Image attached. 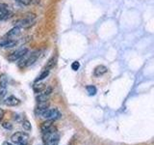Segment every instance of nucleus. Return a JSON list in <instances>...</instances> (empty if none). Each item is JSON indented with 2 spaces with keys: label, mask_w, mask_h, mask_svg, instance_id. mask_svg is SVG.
I'll return each mask as SVG.
<instances>
[{
  "label": "nucleus",
  "mask_w": 154,
  "mask_h": 145,
  "mask_svg": "<svg viewBox=\"0 0 154 145\" xmlns=\"http://www.w3.org/2000/svg\"><path fill=\"white\" fill-rule=\"evenodd\" d=\"M38 55H40V51H34L31 53L27 52L25 55H23L20 59H19L18 67L19 68H26V67L33 65L34 63L38 60Z\"/></svg>",
  "instance_id": "nucleus-1"
},
{
  "label": "nucleus",
  "mask_w": 154,
  "mask_h": 145,
  "mask_svg": "<svg viewBox=\"0 0 154 145\" xmlns=\"http://www.w3.org/2000/svg\"><path fill=\"white\" fill-rule=\"evenodd\" d=\"M37 21V18H36V14H25V17H23L22 18H19L18 21H17L16 22V26L19 27V28H29L33 26L34 24L36 23Z\"/></svg>",
  "instance_id": "nucleus-2"
},
{
  "label": "nucleus",
  "mask_w": 154,
  "mask_h": 145,
  "mask_svg": "<svg viewBox=\"0 0 154 145\" xmlns=\"http://www.w3.org/2000/svg\"><path fill=\"white\" fill-rule=\"evenodd\" d=\"M28 140H29V135L26 133H23V132L14 133L11 137V141L14 145L28 143Z\"/></svg>",
  "instance_id": "nucleus-3"
},
{
  "label": "nucleus",
  "mask_w": 154,
  "mask_h": 145,
  "mask_svg": "<svg viewBox=\"0 0 154 145\" xmlns=\"http://www.w3.org/2000/svg\"><path fill=\"white\" fill-rule=\"evenodd\" d=\"M42 117L45 118V120H52V121H55L57 119H59L61 118V112L59 110H58L57 108H47L45 111V113H43L42 115Z\"/></svg>",
  "instance_id": "nucleus-4"
},
{
  "label": "nucleus",
  "mask_w": 154,
  "mask_h": 145,
  "mask_svg": "<svg viewBox=\"0 0 154 145\" xmlns=\"http://www.w3.org/2000/svg\"><path fill=\"white\" fill-rule=\"evenodd\" d=\"M27 52H28V48H26V47H21V48H19V50H16L14 52L11 53V54H10V55L7 57V59H8L10 62H16V61H18L23 55H25Z\"/></svg>",
  "instance_id": "nucleus-5"
},
{
  "label": "nucleus",
  "mask_w": 154,
  "mask_h": 145,
  "mask_svg": "<svg viewBox=\"0 0 154 145\" xmlns=\"http://www.w3.org/2000/svg\"><path fill=\"white\" fill-rule=\"evenodd\" d=\"M52 93V88L50 86L48 87H45V89H43L42 92H40V93H38L37 97H36V100L38 103H41V102H46L48 100V98H49V96L51 95Z\"/></svg>",
  "instance_id": "nucleus-6"
},
{
  "label": "nucleus",
  "mask_w": 154,
  "mask_h": 145,
  "mask_svg": "<svg viewBox=\"0 0 154 145\" xmlns=\"http://www.w3.org/2000/svg\"><path fill=\"white\" fill-rule=\"evenodd\" d=\"M48 106H49V104H48L47 101L38 103V105L36 106V108H35V115L36 116H42L43 113H45V111L48 108Z\"/></svg>",
  "instance_id": "nucleus-7"
},
{
  "label": "nucleus",
  "mask_w": 154,
  "mask_h": 145,
  "mask_svg": "<svg viewBox=\"0 0 154 145\" xmlns=\"http://www.w3.org/2000/svg\"><path fill=\"white\" fill-rule=\"evenodd\" d=\"M17 40H14V39H3V40L0 41V47L2 48H11L17 46Z\"/></svg>",
  "instance_id": "nucleus-8"
},
{
  "label": "nucleus",
  "mask_w": 154,
  "mask_h": 145,
  "mask_svg": "<svg viewBox=\"0 0 154 145\" xmlns=\"http://www.w3.org/2000/svg\"><path fill=\"white\" fill-rule=\"evenodd\" d=\"M21 34V28H19L17 26H14V28H12L7 34L6 37L9 39H14V40H17V38L20 36Z\"/></svg>",
  "instance_id": "nucleus-9"
},
{
  "label": "nucleus",
  "mask_w": 154,
  "mask_h": 145,
  "mask_svg": "<svg viewBox=\"0 0 154 145\" xmlns=\"http://www.w3.org/2000/svg\"><path fill=\"white\" fill-rule=\"evenodd\" d=\"M20 104V100L14 96H9L8 98L4 100V105L8 106H17Z\"/></svg>",
  "instance_id": "nucleus-10"
},
{
  "label": "nucleus",
  "mask_w": 154,
  "mask_h": 145,
  "mask_svg": "<svg viewBox=\"0 0 154 145\" xmlns=\"http://www.w3.org/2000/svg\"><path fill=\"white\" fill-rule=\"evenodd\" d=\"M107 72H108L107 67H105L104 65H99V66L94 68V76L95 77H99V76H102L103 75H105Z\"/></svg>",
  "instance_id": "nucleus-11"
},
{
  "label": "nucleus",
  "mask_w": 154,
  "mask_h": 145,
  "mask_svg": "<svg viewBox=\"0 0 154 145\" xmlns=\"http://www.w3.org/2000/svg\"><path fill=\"white\" fill-rule=\"evenodd\" d=\"M56 63H57V57L56 56H52L49 60H48V62L46 63V65L45 67V70H48V71H50L51 69H53V68L55 67L56 65Z\"/></svg>",
  "instance_id": "nucleus-12"
},
{
  "label": "nucleus",
  "mask_w": 154,
  "mask_h": 145,
  "mask_svg": "<svg viewBox=\"0 0 154 145\" xmlns=\"http://www.w3.org/2000/svg\"><path fill=\"white\" fill-rule=\"evenodd\" d=\"M53 122H54V121H52V120H46L43 123H42V125H41L42 133H45V132H46L47 130H49L53 126Z\"/></svg>",
  "instance_id": "nucleus-13"
},
{
  "label": "nucleus",
  "mask_w": 154,
  "mask_h": 145,
  "mask_svg": "<svg viewBox=\"0 0 154 145\" xmlns=\"http://www.w3.org/2000/svg\"><path fill=\"white\" fill-rule=\"evenodd\" d=\"M45 83H42V82H38L36 81L35 83H34V85H33V90H34V92H35V93H40V92H42L43 89L45 88Z\"/></svg>",
  "instance_id": "nucleus-14"
},
{
  "label": "nucleus",
  "mask_w": 154,
  "mask_h": 145,
  "mask_svg": "<svg viewBox=\"0 0 154 145\" xmlns=\"http://www.w3.org/2000/svg\"><path fill=\"white\" fill-rule=\"evenodd\" d=\"M9 17H10V12H9V10H8V7L3 8V9L0 10V21L6 19Z\"/></svg>",
  "instance_id": "nucleus-15"
},
{
  "label": "nucleus",
  "mask_w": 154,
  "mask_h": 145,
  "mask_svg": "<svg viewBox=\"0 0 154 145\" xmlns=\"http://www.w3.org/2000/svg\"><path fill=\"white\" fill-rule=\"evenodd\" d=\"M49 72H50V71L43 69V71L41 72V75L38 76L37 77V79H36V81H41V80H42V79H45V77H47L48 75H49Z\"/></svg>",
  "instance_id": "nucleus-16"
},
{
  "label": "nucleus",
  "mask_w": 154,
  "mask_h": 145,
  "mask_svg": "<svg viewBox=\"0 0 154 145\" xmlns=\"http://www.w3.org/2000/svg\"><path fill=\"white\" fill-rule=\"evenodd\" d=\"M87 89V92H88V94L90 96H94L96 94V92H97V90H96V87L94 86V85H88L86 87Z\"/></svg>",
  "instance_id": "nucleus-17"
},
{
  "label": "nucleus",
  "mask_w": 154,
  "mask_h": 145,
  "mask_svg": "<svg viewBox=\"0 0 154 145\" xmlns=\"http://www.w3.org/2000/svg\"><path fill=\"white\" fill-rule=\"evenodd\" d=\"M7 83H8V77L5 75H2L1 76H0V86L6 88Z\"/></svg>",
  "instance_id": "nucleus-18"
},
{
  "label": "nucleus",
  "mask_w": 154,
  "mask_h": 145,
  "mask_svg": "<svg viewBox=\"0 0 154 145\" xmlns=\"http://www.w3.org/2000/svg\"><path fill=\"white\" fill-rule=\"evenodd\" d=\"M22 128L25 130H32L31 124H30V122H29L28 120H23L22 121Z\"/></svg>",
  "instance_id": "nucleus-19"
},
{
  "label": "nucleus",
  "mask_w": 154,
  "mask_h": 145,
  "mask_svg": "<svg viewBox=\"0 0 154 145\" xmlns=\"http://www.w3.org/2000/svg\"><path fill=\"white\" fill-rule=\"evenodd\" d=\"M79 68H80V63L78 61H75L73 62L71 64V69L73 70V71H77V70H79Z\"/></svg>",
  "instance_id": "nucleus-20"
},
{
  "label": "nucleus",
  "mask_w": 154,
  "mask_h": 145,
  "mask_svg": "<svg viewBox=\"0 0 154 145\" xmlns=\"http://www.w3.org/2000/svg\"><path fill=\"white\" fill-rule=\"evenodd\" d=\"M6 93H7L6 88H4V87H1V86H0V100L3 99V97H4L5 95H6Z\"/></svg>",
  "instance_id": "nucleus-21"
},
{
  "label": "nucleus",
  "mask_w": 154,
  "mask_h": 145,
  "mask_svg": "<svg viewBox=\"0 0 154 145\" xmlns=\"http://www.w3.org/2000/svg\"><path fill=\"white\" fill-rule=\"evenodd\" d=\"M17 1L20 2L21 4H24V5H29V4H31L32 0H17Z\"/></svg>",
  "instance_id": "nucleus-22"
},
{
  "label": "nucleus",
  "mask_w": 154,
  "mask_h": 145,
  "mask_svg": "<svg viewBox=\"0 0 154 145\" xmlns=\"http://www.w3.org/2000/svg\"><path fill=\"white\" fill-rule=\"evenodd\" d=\"M2 126L5 128V129H8V130H12V125L10 124V123H7V122H5L2 124Z\"/></svg>",
  "instance_id": "nucleus-23"
},
{
  "label": "nucleus",
  "mask_w": 154,
  "mask_h": 145,
  "mask_svg": "<svg viewBox=\"0 0 154 145\" xmlns=\"http://www.w3.org/2000/svg\"><path fill=\"white\" fill-rule=\"evenodd\" d=\"M4 117V110L2 108H0V121H1Z\"/></svg>",
  "instance_id": "nucleus-24"
},
{
  "label": "nucleus",
  "mask_w": 154,
  "mask_h": 145,
  "mask_svg": "<svg viewBox=\"0 0 154 145\" xmlns=\"http://www.w3.org/2000/svg\"><path fill=\"white\" fill-rule=\"evenodd\" d=\"M2 145H14V144L11 143V142H9V141H4V142L2 143Z\"/></svg>",
  "instance_id": "nucleus-25"
},
{
  "label": "nucleus",
  "mask_w": 154,
  "mask_h": 145,
  "mask_svg": "<svg viewBox=\"0 0 154 145\" xmlns=\"http://www.w3.org/2000/svg\"><path fill=\"white\" fill-rule=\"evenodd\" d=\"M7 7V5H5V4H0V10L3 9V8H6Z\"/></svg>",
  "instance_id": "nucleus-26"
},
{
  "label": "nucleus",
  "mask_w": 154,
  "mask_h": 145,
  "mask_svg": "<svg viewBox=\"0 0 154 145\" xmlns=\"http://www.w3.org/2000/svg\"><path fill=\"white\" fill-rule=\"evenodd\" d=\"M17 145H28V143H22V144H17Z\"/></svg>",
  "instance_id": "nucleus-27"
}]
</instances>
